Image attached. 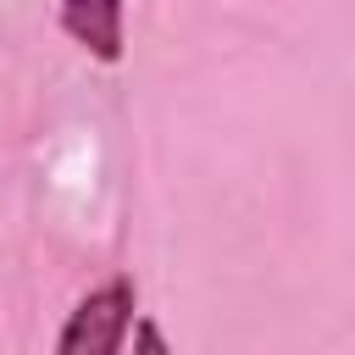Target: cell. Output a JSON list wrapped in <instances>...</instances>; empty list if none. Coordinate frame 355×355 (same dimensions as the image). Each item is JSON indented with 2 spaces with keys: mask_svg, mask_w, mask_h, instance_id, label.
<instances>
[{
  "mask_svg": "<svg viewBox=\"0 0 355 355\" xmlns=\"http://www.w3.org/2000/svg\"><path fill=\"white\" fill-rule=\"evenodd\" d=\"M128 333H133V277H105L67 311L55 355H122Z\"/></svg>",
  "mask_w": 355,
  "mask_h": 355,
  "instance_id": "1",
  "label": "cell"
},
{
  "mask_svg": "<svg viewBox=\"0 0 355 355\" xmlns=\"http://www.w3.org/2000/svg\"><path fill=\"white\" fill-rule=\"evenodd\" d=\"M61 33L83 44L100 67H116L128 55V6L122 0H61L55 11Z\"/></svg>",
  "mask_w": 355,
  "mask_h": 355,
  "instance_id": "2",
  "label": "cell"
},
{
  "mask_svg": "<svg viewBox=\"0 0 355 355\" xmlns=\"http://www.w3.org/2000/svg\"><path fill=\"white\" fill-rule=\"evenodd\" d=\"M133 355H172V344H166V333H161V322L155 316H133Z\"/></svg>",
  "mask_w": 355,
  "mask_h": 355,
  "instance_id": "3",
  "label": "cell"
}]
</instances>
